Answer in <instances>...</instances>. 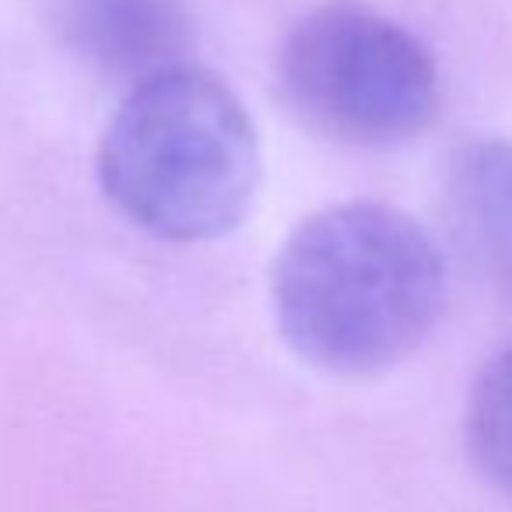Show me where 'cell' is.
<instances>
[{
    "instance_id": "7a4b0ae2",
    "label": "cell",
    "mask_w": 512,
    "mask_h": 512,
    "mask_svg": "<svg viewBox=\"0 0 512 512\" xmlns=\"http://www.w3.org/2000/svg\"><path fill=\"white\" fill-rule=\"evenodd\" d=\"M106 197L169 242H211L242 225L260 186V144L239 95L197 64L127 88L99 144Z\"/></svg>"
},
{
    "instance_id": "277c9868",
    "label": "cell",
    "mask_w": 512,
    "mask_h": 512,
    "mask_svg": "<svg viewBox=\"0 0 512 512\" xmlns=\"http://www.w3.org/2000/svg\"><path fill=\"white\" fill-rule=\"evenodd\" d=\"M60 43L102 78L127 88L190 64L186 0H46Z\"/></svg>"
},
{
    "instance_id": "8992f818",
    "label": "cell",
    "mask_w": 512,
    "mask_h": 512,
    "mask_svg": "<svg viewBox=\"0 0 512 512\" xmlns=\"http://www.w3.org/2000/svg\"><path fill=\"white\" fill-rule=\"evenodd\" d=\"M467 449L484 481L512 498V348L484 365L470 390Z\"/></svg>"
},
{
    "instance_id": "5b68a950",
    "label": "cell",
    "mask_w": 512,
    "mask_h": 512,
    "mask_svg": "<svg viewBox=\"0 0 512 512\" xmlns=\"http://www.w3.org/2000/svg\"><path fill=\"white\" fill-rule=\"evenodd\" d=\"M442 218L463 260L512 288V141H470L453 151L442 179Z\"/></svg>"
},
{
    "instance_id": "6da1fadb",
    "label": "cell",
    "mask_w": 512,
    "mask_h": 512,
    "mask_svg": "<svg viewBox=\"0 0 512 512\" xmlns=\"http://www.w3.org/2000/svg\"><path fill=\"white\" fill-rule=\"evenodd\" d=\"M274 320L288 348L341 379L390 372L432 337L446 267L432 235L379 200L309 214L271 271Z\"/></svg>"
},
{
    "instance_id": "3957f363",
    "label": "cell",
    "mask_w": 512,
    "mask_h": 512,
    "mask_svg": "<svg viewBox=\"0 0 512 512\" xmlns=\"http://www.w3.org/2000/svg\"><path fill=\"white\" fill-rule=\"evenodd\" d=\"M281 95L309 130L355 148H397L439 116V67L393 18L330 0L309 11L278 57Z\"/></svg>"
}]
</instances>
